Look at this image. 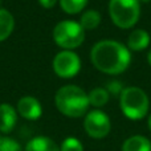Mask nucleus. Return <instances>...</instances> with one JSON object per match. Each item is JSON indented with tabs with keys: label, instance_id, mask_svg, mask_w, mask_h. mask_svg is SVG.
Wrapping results in <instances>:
<instances>
[{
	"label": "nucleus",
	"instance_id": "obj_1",
	"mask_svg": "<svg viewBox=\"0 0 151 151\" xmlns=\"http://www.w3.org/2000/svg\"><path fill=\"white\" fill-rule=\"evenodd\" d=\"M93 65L106 74H121L129 68L131 55L127 47L114 40L97 42L90 52Z\"/></svg>",
	"mask_w": 151,
	"mask_h": 151
},
{
	"label": "nucleus",
	"instance_id": "obj_2",
	"mask_svg": "<svg viewBox=\"0 0 151 151\" xmlns=\"http://www.w3.org/2000/svg\"><path fill=\"white\" fill-rule=\"evenodd\" d=\"M56 106L58 111L70 118L82 117L90 105L89 96L76 85H66L56 93Z\"/></svg>",
	"mask_w": 151,
	"mask_h": 151
},
{
	"label": "nucleus",
	"instance_id": "obj_3",
	"mask_svg": "<svg viewBox=\"0 0 151 151\" xmlns=\"http://www.w3.org/2000/svg\"><path fill=\"white\" fill-rule=\"evenodd\" d=\"M149 97L137 86L125 88L119 96V107L126 118L131 121H139L146 117L149 111Z\"/></svg>",
	"mask_w": 151,
	"mask_h": 151
},
{
	"label": "nucleus",
	"instance_id": "obj_4",
	"mask_svg": "<svg viewBox=\"0 0 151 151\" xmlns=\"http://www.w3.org/2000/svg\"><path fill=\"white\" fill-rule=\"evenodd\" d=\"M109 13L115 25L122 29H129L138 23L141 3L139 0H110Z\"/></svg>",
	"mask_w": 151,
	"mask_h": 151
},
{
	"label": "nucleus",
	"instance_id": "obj_5",
	"mask_svg": "<svg viewBox=\"0 0 151 151\" xmlns=\"http://www.w3.org/2000/svg\"><path fill=\"white\" fill-rule=\"evenodd\" d=\"M53 39L58 47L64 49H74L85 40V29L80 23L72 20L60 21L53 29Z\"/></svg>",
	"mask_w": 151,
	"mask_h": 151
},
{
	"label": "nucleus",
	"instance_id": "obj_6",
	"mask_svg": "<svg viewBox=\"0 0 151 151\" xmlns=\"http://www.w3.org/2000/svg\"><path fill=\"white\" fill-rule=\"evenodd\" d=\"M83 129L89 137L94 139H102L111 130V122L106 113L101 110H91L85 117Z\"/></svg>",
	"mask_w": 151,
	"mask_h": 151
},
{
	"label": "nucleus",
	"instance_id": "obj_7",
	"mask_svg": "<svg viewBox=\"0 0 151 151\" xmlns=\"http://www.w3.org/2000/svg\"><path fill=\"white\" fill-rule=\"evenodd\" d=\"M81 60L72 50H63L57 53L53 60V70L58 77L72 78L80 72Z\"/></svg>",
	"mask_w": 151,
	"mask_h": 151
},
{
	"label": "nucleus",
	"instance_id": "obj_8",
	"mask_svg": "<svg viewBox=\"0 0 151 151\" xmlns=\"http://www.w3.org/2000/svg\"><path fill=\"white\" fill-rule=\"evenodd\" d=\"M17 113L25 119L36 121L41 117L42 107L40 102L33 97H23L17 102Z\"/></svg>",
	"mask_w": 151,
	"mask_h": 151
},
{
	"label": "nucleus",
	"instance_id": "obj_9",
	"mask_svg": "<svg viewBox=\"0 0 151 151\" xmlns=\"http://www.w3.org/2000/svg\"><path fill=\"white\" fill-rule=\"evenodd\" d=\"M17 122V113L11 105H0V131L4 134L11 133Z\"/></svg>",
	"mask_w": 151,
	"mask_h": 151
},
{
	"label": "nucleus",
	"instance_id": "obj_10",
	"mask_svg": "<svg viewBox=\"0 0 151 151\" xmlns=\"http://www.w3.org/2000/svg\"><path fill=\"white\" fill-rule=\"evenodd\" d=\"M150 45V35L145 29H134L127 39L129 50L141 52Z\"/></svg>",
	"mask_w": 151,
	"mask_h": 151
},
{
	"label": "nucleus",
	"instance_id": "obj_11",
	"mask_svg": "<svg viewBox=\"0 0 151 151\" xmlns=\"http://www.w3.org/2000/svg\"><path fill=\"white\" fill-rule=\"evenodd\" d=\"M25 151H60L55 141H52L48 137H35L27 143Z\"/></svg>",
	"mask_w": 151,
	"mask_h": 151
},
{
	"label": "nucleus",
	"instance_id": "obj_12",
	"mask_svg": "<svg viewBox=\"0 0 151 151\" xmlns=\"http://www.w3.org/2000/svg\"><path fill=\"white\" fill-rule=\"evenodd\" d=\"M122 151H151V142L143 135H133L123 142Z\"/></svg>",
	"mask_w": 151,
	"mask_h": 151
},
{
	"label": "nucleus",
	"instance_id": "obj_13",
	"mask_svg": "<svg viewBox=\"0 0 151 151\" xmlns=\"http://www.w3.org/2000/svg\"><path fill=\"white\" fill-rule=\"evenodd\" d=\"M15 20L7 9H0V41H4L12 33Z\"/></svg>",
	"mask_w": 151,
	"mask_h": 151
},
{
	"label": "nucleus",
	"instance_id": "obj_14",
	"mask_svg": "<svg viewBox=\"0 0 151 151\" xmlns=\"http://www.w3.org/2000/svg\"><path fill=\"white\" fill-rule=\"evenodd\" d=\"M101 23V15L94 9H89L81 16V27L83 29H96Z\"/></svg>",
	"mask_w": 151,
	"mask_h": 151
},
{
	"label": "nucleus",
	"instance_id": "obj_15",
	"mask_svg": "<svg viewBox=\"0 0 151 151\" xmlns=\"http://www.w3.org/2000/svg\"><path fill=\"white\" fill-rule=\"evenodd\" d=\"M88 96H89V102H90V105H93V106H96V107H102L107 104L110 94L107 93L106 89L96 88V89H93Z\"/></svg>",
	"mask_w": 151,
	"mask_h": 151
},
{
	"label": "nucleus",
	"instance_id": "obj_16",
	"mask_svg": "<svg viewBox=\"0 0 151 151\" xmlns=\"http://www.w3.org/2000/svg\"><path fill=\"white\" fill-rule=\"evenodd\" d=\"M86 4H88V0H60V5L63 11H65L69 15L81 12Z\"/></svg>",
	"mask_w": 151,
	"mask_h": 151
},
{
	"label": "nucleus",
	"instance_id": "obj_17",
	"mask_svg": "<svg viewBox=\"0 0 151 151\" xmlns=\"http://www.w3.org/2000/svg\"><path fill=\"white\" fill-rule=\"evenodd\" d=\"M60 151H83V146L77 138L69 137V138L64 139Z\"/></svg>",
	"mask_w": 151,
	"mask_h": 151
},
{
	"label": "nucleus",
	"instance_id": "obj_18",
	"mask_svg": "<svg viewBox=\"0 0 151 151\" xmlns=\"http://www.w3.org/2000/svg\"><path fill=\"white\" fill-rule=\"evenodd\" d=\"M0 151H21V147L9 137H0Z\"/></svg>",
	"mask_w": 151,
	"mask_h": 151
},
{
	"label": "nucleus",
	"instance_id": "obj_19",
	"mask_svg": "<svg viewBox=\"0 0 151 151\" xmlns=\"http://www.w3.org/2000/svg\"><path fill=\"white\" fill-rule=\"evenodd\" d=\"M123 85L121 81H117V80H113V81H109L106 85V90L109 94H113V96H121L123 91Z\"/></svg>",
	"mask_w": 151,
	"mask_h": 151
},
{
	"label": "nucleus",
	"instance_id": "obj_20",
	"mask_svg": "<svg viewBox=\"0 0 151 151\" xmlns=\"http://www.w3.org/2000/svg\"><path fill=\"white\" fill-rule=\"evenodd\" d=\"M39 3L44 8H52V7H55V4L57 3V0H39Z\"/></svg>",
	"mask_w": 151,
	"mask_h": 151
},
{
	"label": "nucleus",
	"instance_id": "obj_21",
	"mask_svg": "<svg viewBox=\"0 0 151 151\" xmlns=\"http://www.w3.org/2000/svg\"><path fill=\"white\" fill-rule=\"evenodd\" d=\"M147 61H149V65L151 66V49H150L149 55H147Z\"/></svg>",
	"mask_w": 151,
	"mask_h": 151
},
{
	"label": "nucleus",
	"instance_id": "obj_22",
	"mask_svg": "<svg viewBox=\"0 0 151 151\" xmlns=\"http://www.w3.org/2000/svg\"><path fill=\"white\" fill-rule=\"evenodd\" d=\"M147 125H149V129H150V131H151V114H150V117H149V121H147Z\"/></svg>",
	"mask_w": 151,
	"mask_h": 151
},
{
	"label": "nucleus",
	"instance_id": "obj_23",
	"mask_svg": "<svg viewBox=\"0 0 151 151\" xmlns=\"http://www.w3.org/2000/svg\"><path fill=\"white\" fill-rule=\"evenodd\" d=\"M151 0H139V3H149Z\"/></svg>",
	"mask_w": 151,
	"mask_h": 151
}]
</instances>
